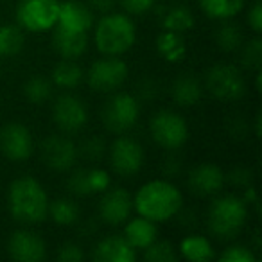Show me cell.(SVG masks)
<instances>
[{
    "label": "cell",
    "instance_id": "6da1fadb",
    "mask_svg": "<svg viewBox=\"0 0 262 262\" xmlns=\"http://www.w3.org/2000/svg\"><path fill=\"white\" fill-rule=\"evenodd\" d=\"M183 205L182 192L167 180H153L142 185L133 198V208L139 215L153 223H164L172 219Z\"/></svg>",
    "mask_w": 262,
    "mask_h": 262
},
{
    "label": "cell",
    "instance_id": "7a4b0ae2",
    "mask_svg": "<svg viewBox=\"0 0 262 262\" xmlns=\"http://www.w3.org/2000/svg\"><path fill=\"white\" fill-rule=\"evenodd\" d=\"M11 215L24 225H38L47 217L49 198L45 189L33 176H22L11 183L8 192Z\"/></svg>",
    "mask_w": 262,
    "mask_h": 262
},
{
    "label": "cell",
    "instance_id": "3957f363",
    "mask_svg": "<svg viewBox=\"0 0 262 262\" xmlns=\"http://www.w3.org/2000/svg\"><path fill=\"white\" fill-rule=\"evenodd\" d=\"M137 40L135 24L129 16L112 13L104 15L95 27V47L104 56H120L129 51Z\"/></svg>",
    "mask_w": 262,
    "mask_h": 262
},
{
    "label": "cell",
    "instance_id": "277c9868",
    "mask_svg": "<svg viewBox=\"0 0 262 262\" xmlns=\"http://www.w3.org/2000/svg\"><path fill=\"white\" fill-rule=\"evenodd\" d=\"M248 219L246 201L233 194H225L212 201L208 208L207 223L210 233L217 239L230 241L241 233Z\"/></svg>",
    "mask_w": 262,
    "mask_h": 262
},
{
    "label": "cell",
    "instance_id": "5b68a950",
    "mask_svg": "<svg viewBox=\"0 0 262 262\" xmlns=\"http://www.w3.org/2000/svg\"><path fill=\"white\" fill-rule=\"evenodd\" d=\"M59 0H22L16 8L18 26L31 33H43L56 27Z\"/></svg>",
    "mask_w": 262,
    "mask_h": 262
},
{
    "label": "cell",
    "instance_id": "8992f818",
    "mask_svg": "<svg viewBox=\"0 0 262 262\" xmlns=\"http://www.w3.org/2000/svg\"><path fill=\"white\" fill-rule=\"evenodd\" d=\"M153 140L164 149H178L189 139V126L180 113L162 110L155 113L149 124Z\"/></svg>",
    "mask_w": 262,
    "mask_h": 262
},
{
    "label": "cell",
    "instance_id": "52a82bcc",
    "mask_svg": "<svg viewBox=\"0 0 262 262\" xmlns=\"http://www.w3.org/2000/svg\"><path fill=\"white\" fill-rule=\"evenodd\" d=\"M140 115V106L137 99L126 92H119L104 104L102 124L112 133H126L135 126Z\"/></svg>",
    "mask_w": 262,
    "mask_h": 262
},
{
    "label": "cell",
    "instance_id": "ba28073f",
    "mask_svg": "<svg viewBox=\"0 0 262 262\" xmlns=\"http://www.w3.org/2000/svg\"><path fill=\"white\" fill-rule=\"evenodd\" d=\"M207 90L219 101H237L244 95L243 72L233 65H215L207 74Z\"/></svg>",
    "mask_w": 262,
    "mask_h": 262
},
{
    "label": "cell",
    "instance_id": "9c48e42d",
    "mask_svg": "<svg viewBox=\"0 0 262 262\" xmlns=\"http://www.w3.org/2000/svg\"><path fill=\"white\" fill-rule=\"evenodd\" d=\"M127 77V67L124 61H120L117 56H108L94 61V65L88 70V84L95 92L108 94L124 84Z\"/></svg>",
    "mask_w": 262,
    "mask_h": 262
},
{
    "label": "cell",
    "instance_id": "30bf717a",
    "mask_svg": "<svg viewBox=\"0 0 262 262\" xmlns=\"http://www.w3.org/2000/svg\"><path fill=\"white\" fill-rule=\"evenodd\" d=\"M110 164L119 176L129 178L144 165V149L135 139L119 137L110 147Z\"/></svg>",
    "mask_w": 262,
    "mask_h": 262
},
{
    "label": "cell",
    "instance_id": "8fae6325",
    "mask_svg": "<svg viewBox=\"0 0 262 262\" xmlns=\"http://www.w3.org/2000/svg\"><path fill=\"white\" fill-rule=\"evenodd\" d=\"M34 140L24 124L11 122L0 129V151L13 162H24L33 155Z\"/></svg>",
    "mask_w": 262,
    "mask_h": 262
},
{
    "label": "cell",
    "instance_id": "7c38bea8",
    "mask_svg": "<svg viewBox=\"0 0 262 262\" xmlns=\"http://www.w3.org/2000/svg\"><path fill=\"white\" fill-rule=\"evenodd\" d=\"M52 119L63 133H76L86 124L88 112L84 102L76 95H61L52 106Z\"/></svg>",
    "mask_w": 262,
    "mask_h": 262
},
{
    "label": "cell",
    "instance_id": "4fadbf2b",
    "mask_svg": "<svg viewBox=\"0 0 262 262\" xmlns=\"http://www.w3.org/2000/svg\"><path fill=\"white\" fill-rule=\"evenodd\" d=\"M133 212V196L122 187L106 189L99 201V215L112 226L124 225Z\"/></svg>",
    "mask_w": 262,
    "mask_h": 262
},
{
    "label": "cell",
    "instance_id": "5bb4252c",
    "mask_svg": "<svg viewBox=\"0 0 262 262\" xmlns=\"http://www.w3.org/2000/svg\"><path fill=\"white\" fill-rule=\"evenodd\" d=\"M41 158L52 171H69L77 158V147L70 139L63 135H51L41 144Z\"/></svg>",
    "mask_w": 262,
    "mask_h": 262
},
{
    "label": "cell",
    "instance_id": "9a60e30c",
    "mask_svg": "<svg viewBox=\"0 0 262 262\" xmlns=\"http://www.w3.org/2000/svg\"><path fill=\"white\" fill-rule=\"evenodd\" d=\"M8 253L18 262H41L47 255L43 239L29 230H16L8 241Z\"/></svg>",
    "mask_w": 262,
    "mask_h": 262
},
{
    "label": "cell",
    "instance_id": "2e32d148",
    "mask_svg": "<svg viewBox=\"0 0 262 262\" xmlns=\"http://www.w3.org/2000/svg\"><path fill=\"white\" fill-rule=\"evenodd\" d=\"M223 183H225V174L214 164H200L189 174V187L198 196H212L219 192Z\"/></svg>",
    "mask_w": 262,
    "mask_h": 262
},
{
    "label": "cell",
    "instance_id": "e0dca14e",
    "mask_svg": "<svg viewBox=\"0 0 262 262\" xmlns=\"http://www.w3.org/2000/svg\"><path fill=\"white\" fill-rule=\"evenodd\" d=\"M56 26L63 29L79 31V33H88L94 26V11L88 8V4L69 0V2H59V16Z\"/></svg>",
    "mask_w": 262,
    "mask_h": 262
},
{
    "label": "cell",
    "instance_id": "ac0fdd59",
    "mask_svg": "<svg viewBox=\"0 0 262 262\" xmlns=\"http://www.w3.org/2000/svg\"><path fill=\"white\" fill-rule=\"evenodd\" d=\"M94 258L97 262H135L137 250H133L124 237L110 235L97 243Z\"/></svg>",
    "mask_w": 262,
    "mask_h": 262
},
{
    "label": "cell",
    "instance_id": "d6986e66",
    "mask_svg": "<svg viewBox=\"0 0 262 262\" xmlns=\"http://www.w3.org/2000/svg\"><path fill=\"white\" fill-rule=\"evenodd\" d=\"M52 45H54L56 52L63 59H77L86 51L88 36L86 33L63 29V27L56 26L54 36H52Z\"/></svg>",
    "mask_w": 262,
    "mask_h": 262
},
{
    "label": "cell",
    "instance_id": "ffe728a7",
    "mask_svg": "<svg viewBox=\"0 0 262 262\" xmlns=\"http://www.w3.org/2000/svg\"><path fill=\"white\" fill-rule=\"evenodd\" d=\"M157 223L139 215V217H129L126 221L124 239L129 243V246L133 250L144 251L149 244H153L157 241Z\"/></svg>",
    "mask_w": 262,
    "mask_h": 262
},
{
    "label": "cell",
    "instance_id": "44dd1931",
    "mask_svg": "<svg viewBox=\"0 0 262 262\" xmlns=\"http://www.w3.org/2000/svg\"><path fill=\"white\" fill-rule=\"evenodd\" d=\"M201 83L190 74H183L172 83L171 95L176 104L180 106H194L201 99Z\"/></svg>",
    "mask_w": 262,
    "mask_h": 262
},
{
    "label": "cell",
    "instance_id": "7402d4cb",
    "mask_svg": "<svg viewBox=\"0 0 262 262\" xmlns=\"http://www.w3.org/2000/svg\"><path fill=\"white\" fill-rule=\"evenodd\" d=\"M180 255L190 262H208L215 258L210 241L201 235H189L180 243Z\"/></svg>",
    "mask_w": 262,
    "mask_h": 262
},
{
    "label": "cell",
    "instance_id": "603a6c76",
    "mask_svg": "<svg viewBox=\"0 0 262 262\" xmlns=\"http://www.w3.org/2000/svg\"><path fill=\"white\" fill-rule=\"evenodd\" d=\"M157 49H158V54L171 63L182 61L187 54V47L182 38V33H174V31L162 33L157 38Z\"/></svg>",
    "mask_w": 262,
    "mask_h": 262
},
{
    "label": "cell",
    "instance_id": "cb8c5ba5",
    "mask_svg": "<svg viewBox=\"0 0 262 262\" xmlns=\"http://www.w3.org/2000/svg\"><path fill=\"white\" fill-rule=\"evenodd\" d=\"M200 8L212 20H230L241 13L244 0H200Z\"/></svg>",
    "mask_w": 262,
    "mask_h": 262
},
{
    "label": "cell",
    "instance_id": "d4e9b609",
    "mask_svg": "<svg viewBox=\"0 0 262 262\" xmlns=\"http://www.w3.org/2000/svg\"><path fill=\"white\" fill-rule=\"evenodd\" d=\"M162 26L165 31H174V33H185L194 26V15L190 9L183 4H174L167 8L162 15Z\"/></svg>",
    "mask_w": 262,
    "mask_h": 262
},
{
    "label": "cell",
    "instance_id": "484cf974",
    "mask_svg": "<svg viewBox=\"0 0 262 262\" xmlns=\"http://www.w3.org/2000/svg\"><path fill=\"white\" fill-rule=\"evenodd\" d=\"M51 77L56 86L70 90V88H76L81 83L83 70H81V67L77 63H74V59H63L54 67Z\"/></svg>",
    "mask_w": 262,
    "mask_h": 262
},
{
    "label": "cell",
    "instance_id": "4316f807",
    "mask_svg": "<svg viewBox=\"0 0 262 262\" xmlns=\"http://www.w3.org/2000/svg\"><path fill=\"white\" fill-rule=\"evenodd\" d=\"M47 214L51 215V219L59 226H70L77 221L79 217V208H77L76 201L69 200V198H61L56 200L52 203H49Z\"/></svg>",
    "mask_w": 262,
    "mask_h": 262
},
{
    "label": "cell",
    "instance_id": "83f0119b",
    "mask_svg": "<svg viewBox=\"0 0 262 262\" xmlns=\"http://www.w3.org/2000/svg\"><path fill=\"white\" fill-rule=\"evenodd\" d=\"M24 41L20 26H0V58L16 56L24 49Z\"/></svg>",
    "mask_w": 262,
    "mask_h": 262
},
{
    "label": "cell",
    "instance_id": "f1b7e54d",
    "mask_svg": "<svg viewBox=\"0 0 262 262\" xmlns=\"http://www.w3.org/2000/svg\"><path fill=\"white\" fill-rule=\"evenodd\" d=\"M52 94V83L41 76H34L24 84V95L33 104H43Z\"/></svg>",
    "mask_w": 262,
    "mask_h": 262
},
{
    "label": "cell",
    "instance_id": "f546056e",
    "mask_svg": "<svg viewBox=\"0 0 262 262\" xmlns=\"http://www.w3.org/2000/svg\"><path fill=\"white\" fill-rule=\"evenodd\" d=\"M215 43L225 52H233L243 43V33L235 24H225L215 33Z\"/></svg>",
    "mask_w": 262,
    "mask_h": 262
},
{
    "label": "cell",
    "instance_id": "4dcf8cb0",
    "mask_svg": "<svg viewBox=\"0 0 262 262\" xmlns=\"http://www.w3.org/2000/svg\"><path fill=\"white\" fill-rule=\"evenodd\" d=\"M178 253L169 241H155L144 250V260L147 262H176Z\"/></svg>",
    "mask_w": 262,
    "mask_h": 262
},
{
    "label": "cell",
    "instance_id": "1f68e13d",
    "mask_svg": "<svg viewBox=\"0 0 262 262\" xmlns=\"http://www.w3.org/2000/svg\"><path fill=\"white\" fill-rule=\"evenodd\" d=\"M243 65L246 69L251 70H258L262 65V41L260 40H253L243 49Z\"/></svg>",
    "mask_w": 262,
    "mask_h": 262
},
{
    "label": "cell",
    "instance_id": "d6a6232c",
    "mask_svg": "<svg viewBox=\"0 0 262 262\" xmlns=\"http://www.w3.org/2000/svg\"><path fill=\"white\" fill-rule=\"evenodd\" d=\"M223 262H255L257 257L253 255V251L250 248L243 246V244H235V246H230L219 255Z\"/></svg>",
    "mask_w": 262,
    "mask_h": 262
},
{
    "label": "cell",
    "instance_id": "836d02e7",
    "mask_svg": "<svg viewBox=\"0 0 262 262\" xmlns=\"http://www.w3.org/2000/svg\"><path fill=\"white\" fill-rule=\"evenodd\" d=\"M67 189L74 194V196H88L92 194L90 185H88V174L86 169H81V171H76L67 182Z\"/></svg>",
    "mask_w": 262,
    "mask_h": 262
},
{
    "label": "cell",
    "instance_id": "e575fe53",
    "mask_svg": "<svg viewBox=\"0 0 262 262\" xmlns=\"http://www.w3.org/2000/svg\"><path fill=\"white\" fill-rule=\"evenodd\" d=\"M92 194H101L110 187V174L104 169H86Z\"/></svg>",
    "mask_w": 262,
    "mask_h": 262
},
{
    "label": "cell",
    "instance_id": "d590c367",
    "mask_svg": "<svg viewBox=\"0 0 262 262\" xmlns=\"http://www.w3.org/2000/svg\"><path fill=\"white\" fill-rule=\"evenodd\" d=\"M155 2L157 0H120V6L129 15H144L155 8Z\"/></svg>",
    "mask_w": 262,
    "mask_h": 262
},
{
    "label": "cell",
    "instance_id": "8d00e7d4",
    "mask_svg": "<svg viewBox=\"0 0 262 262\" xmlns=\"http://www.w3.org/2000/svg\"><path fill=\"white\" fill-rule=\"evenodd\" d=\"M83 250L77 244L67 243L58 250V260L59 262H81L83 260Z\"/></svg>",
    "mask_w": 262,
    "mask_h": 262
},
{
    "label": "cell",
    "instance_id": "74e56055",
    "mask_svg": "<svg viewBox=\"0 0 262 262\" xmlns=\"http://www.w3.org/2000/svg\"><path fill=\"white\" fill-rule=\"evenodd\" d=\"M83 153H84V157L90 158V160H99V158L106 153L104 140H101L99 137H94V139L86 140L83 146Z\"/></svg>",
    "mask_w": 262,
    "mask_h": 262
},
{
    "label": "cell",
    "instance_id": "f35d334b",
    "mask_svg": "<svg viewBox=\"0 0 262 262\" xmlns=\"http://www.w3.org/2000/svg\"><path fill=\"white\" fill-rule=\"evenodd\" d=\"M248 24H250L253 33H260L262 31V4L260 0H255L251 9L248 11Z\"/></svg>",
    "mask_w": 262,
    "mask_h": 262
},
{
    "label": "cell",
    "instance_id": "ab89813d",
    "mask_svg": "<svg viewBox=\"0 0 262 262\" xmlns=\"http://www.w3.org/2000/svg\"><path fill=\"white\" fill-rule=\"evenodd\" d=\"M113 4H115V0H88V8L101 13H108L113 8Z\"/></svg>",
    "mask_w": 262,
    "mask_h": 262
}]
</instances>
